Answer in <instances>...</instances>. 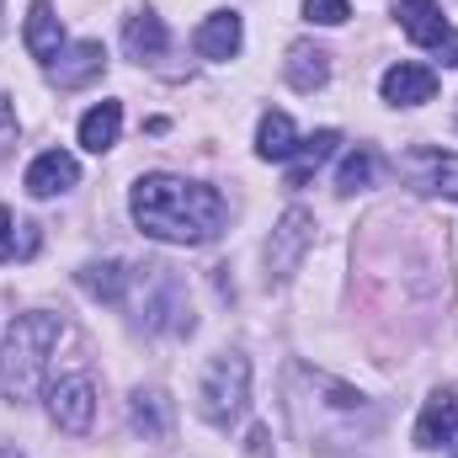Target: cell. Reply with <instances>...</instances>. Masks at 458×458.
<instances>
[{"label":"cell","mask_w":458,"mask_h":458,"mask_svg":"<svg viewBox=\"0 0 458 458\" xmlns=\"http://www.w3.org/2000/svg\"><path fill=\"white\" fill-rule=\"evenodd\" d=\"M304 16L320 21V27H342L346 16H352V5L346 0H304Z\"/></svg>","instance_id":"603a6c76"},{"label":"cell","mask_w":458,"mask_h":458,"mask_svg":"<svg viewBox=\"0 0 458 458\" xmlns=\"http://www.w3.org/2000/svg\"><path fill=\"white\" fill-rule=\"evenodd\" d=\"M310 245H315V214L293 203V208L277 219L272 240H267V272H272V277H293Z\"/></svg>","instance_id":"277c9868"},{"label":"cell","mask_w":458,"mask_h":458,"mask_svg":"<svg viewBox=\"0 0 458 458\" xmlns=\"http://www.w3.org/2000/svg\"><path fill=\"white\" fill-rule=\"evenodd\" d=\"M378 91H384V102L389 107H421V102H432L437 97V70L432 64H389L384 70V81H378Z\"/></svg>","instance_id":"ba28073f"},{"label":"cell","mask_w":458,"mask_h":458,"mask_svg":"<svg viewBox=\"0 0 458 458\" xmlns=\"http://www.w3.org/2000/svg\"><path fill=\"white\" fill-rule=\"evenodd\" d=\"M416 443H421V448H454L458 454V394L454 389H437V394L421 405Z\"/></svg>","instance_id":"9c48e42d"},{"label":"cell","mask_w":458,"mask_h":458,"mask_svg":"<svg viewBox=\"0 0 458 458\" xmlns=\"http://www.w3.org/2000/svg\"><path fill=\"white\" fill-rule=\"evenodd\" d=\"M21 38H27V54H32L38 64H54V59L64 54V21H59V11H54L48 0H32Z\"/></svg>","instance_id":"8fae6325"},{"label":"cell","mask_w":458,"mask_h":458,"mask_svg":"<svg viewBox=\"0 0 458 458\" xmlns=\"http://www.w3.org/2000/svg\"><path fill=\"white\" fill-rule=\"evenodd\" d=\"M0 458H16V454H5V448H0Z\"/></svg>","instance_id":"484cf974"},{"label":"cell","mask_w":458,"mask_h":458,"mask_svg":"<svg viewBox=\"0 0 458 458\" xmlns=\"http://www.w3.org/2000/svg\"><path fill=\"white\" fill-rule=\"evenodd\" d=\"M245 400H250V357L245 352H219L203 368V384H198L203 421L208 427H234L245 416Z\"/></svg>","instance_id":"3957f363"},{"label":"cell","mask_w":458,"mask_h":458,"mask_svg":"<svg viewBox=\"0 0 458 458\" xmlns=\"http://www.w3.org/2000/svg\"><path fill=\"white\" fill-rule=\"evenodd\" d=\"M16 128H21V123H16V102H11V97L0 91V155H5L11 144H16Z\"/></svg>","instance_id":"cb8c5ba5"},{"label":"cell","mask_w":458,"mask_h":458,"mask_svg":"<svg viewBox=\"0 0 458 458\" xmlns=\"http://www.w3.org/2000/svg\"><path fill=\"white\" fill-rule=\"evenodd\" d=\"M373 171H378L373 149H352L342 160V171H336V187L342 192H362V187H373Z\"/></svg>","instance_id":"7402d4cb"},{"label":"cell","mask_w":458,"mask_h":458,"mask_svg":"<svg viewBox=\"0 0 458 458\" xmlns=\"http://www.w3.org/2000/svg\"><path fill=\"white\" fill-rule=\"evenodd\" d=\"M293 149H299V128H293V117L288 113H267L261 117V128H256V155H261V160H293Z\"/></svg>","instance_id":"ffe728a7"},{"label":"cell","mask_w":458,"mask_h":458,"mask_svg":"<svg viewBox=\"0 0 458 458\" xmlns=\"http://www.w3.org/2000/svg\"><path fill=\"white\" fill-rule=\"evenodd\" d=\"M102 70H107V48H102L97 38H81V43H70V48L48 64V81H54L59 91H81V86H91Z\"/></svg>","instance_id":"52a82bcc"},{"label":"cell","mask_w":458,"mask_h":458,"mask_svg":"<svg viewBox=\"0 0 458 458\" xmlns=\"http://www.w3.org/2000/svg\"><path fill=\"white\" fill-rule=\"evenodd\" d=\"M400 176L416 187V192H432V198H458V155L454 149H405L400 155Z\"/></svg>","instance_id":"8992f818"},{"label":"cell","mask_w":458,"mask_h":458,"mask_svg":"<svg viewBox=\"0 0 458 458\" xmlns=\"http://www.w3.org/2000/svg\"><path fill=\"white\" fill-rule=\"evenodd\" d=\"M336 144H342L336 128H320V133L299 139V149H293V160H288V187H304V182L315 176V165H326V160L336 155Z\"/></svg>","instance_id":"e0dca14e"},{"label":"cell","mask_w":458,"mask_h":458,"mask_svg":"<svg viewBox=\"0 0 458 458\" xmlns=\"http://www.w3.org/2000/svg\"><path fill=\"white\" fill-rule=\"evenodd\" d=\"M128 283H133V272L123 261H86L81 267V288L91 299H102V304H123L128 299Z\"/></svg>","instance_id":"ac0fdd59"},{"label":"cell","mask_w":458,"mask_h":458,"mask_svg":"<svg viewBox=\"0 0 458 458\" xmlns=\"http://www.w3.org/2000/svg\"><path fill=\"white\" fill-rule=\"evenodd\" d=\"M0 16H5V11H0Z\"/></svg>","instance_id":"4316f807"},{"label":"cell","mask_w":458,"mask_h":458,"mask_svg":"<svg viewBox=\"0 0 458 458\" xmlns=\"http://www.w3.org/2000/svg\"><path fill=\"white\" fill-rule=\"evenodd\" d=\"M394 16H400L405 38H411V43H421V48H437V43L454 32L437 0H400V5H394Z\"/></svg>","instance_id":"4fadbf2b"},{"label":"cell","mask_w":458,"mask_h":458,"mask_svg":"<svg viewBox=\"0 0 458 458\" xmlns=\"http://www.w3.org/2000/svg\"><path fill=\"white\" fill-rule=\"evenodd\" d=\"M283 75H288V86H293V91H320V86L331 81V54H326V48H315V43H293V48H288Z\"/></svg>","instance_id":"5bb4252c"},{"label":"cell","mask_w":458,"mask_h":458,"mask_svg":"<svg viewBox=\"0 0 458 458\" xmlns=\"http://www.w3.org/2000/svg\"><path fill=\"white\" fill-rule=\"evenodd\" d=\"M437 54H443V64H448V70H454V64H458V32H448V38H443V43H437Z\"/></svg>","instance_id":"d4e9b609"},{"label":"cell","mask_w":458,"mask_h":458,"mask_svg":"<svg viewBox=\"0 0 458 458\" xmlns=\"http://www.w3.org/2000/svg\"><path fill=\"white\" fill-rule=\"evenodd\" d=\"M240 43H245V21H240V11H214V16L192 32V48H198L203 59H234Z\"/></svg>","instance_id":"7c38bea8"},{"label":"cell","mask_w":458,"mask_h":458,"mask_svg":"<svg viewBox=\"0 0 458 458\" xmlns=\"http://www.w3.org/2000/svg\"><path fill=\"white\" fill-rule=\"evenodd\" d=\"M64 336V320L48 315V310H32V315H16L5 326V346H0V384H5V400L11 405H27L38 400L43 389V373H48V352Z\"/></svg>","instance_id":"7a4b0ae2"},{"label":"cell","mask_w":458,"mask_h":458,"mask_svg":"<svg viewBox=\"0 0 458 458\" xmlns=\"http://www.w3.org/2000/svg\"><path fill=\"white\" fill-rule=\"evenodd\" d=\"M38 245H43L38 225H16V214L0 208V261H27L38 256Z\"/></svg>","instance_id":"44dd1931"},{"label":"cell","mask_w":458,"mask_h":458,"mask_svg":"<svg viewBox=\"0 0 458 458\" xmlns=\"http://www.w3.org/2000/svg\"><path fill=\"white\" fill-rule=\"evenodd\" d=\"M48 416H54V427H59V432L86 437V432H91V421H97V384H91L86 373L59 378V384L48 389Z\"/></svg>","instance_id":"5b68a950"},{"label":"cell","mask_w":458,"mask_h":458,"mask_svg":"<svg viewBox=\"0 0 458 458\" xmlns=\"http://www.w3.org/2000/svg\"><path fill=\"white\" fill-rule=\"evenodd\" d=\"M75 182H81V165H75L70 149H43V155L27 165V192H32V198H59V192H70Z\"/></svg>","instance_id":"30bf717a"},{"label":"cell","mask_w":458,"mask_h":458,"mask_svg":"<svg viewBox=\"0 0 458 458\" xmlns=\"http://www.w3.org/2000/svg\"><path fill=\"white\" fill-rule=\"evenodd\" d=\"M128 214L160 245H208L225 229L229 208L219 198V187L208 182H187V176H139L128 192Z\"/></svg>","instance_id":"6da1fadb"},{"label":"cell","mask_w":458,"mask_h":458,"mask_svg":"<svg viewBox=\"0 0 458 458\" xmlns=\"http://www.w3.org/2000/svg\"><path fill=\"white\" fill-rule=\"evenodd\" d=\"M165 43H171V32H165L160 16H149V11L128 16V27H123V48H128V59H139V64H144V59H160Z\"/></svg>","instance_id":"2e32d148"},{"label":"cell","mask_w":458,"mask_h":458,"mask_svg":"<svg viewBox=\"0 0 458 458\" xmlns=\"http://www.w3.org/2000/svg\"><path fill=\"white\" fill-rule=\"evenodd\" d=\"M117 133H123V102H97L91 113L81 117V144L91 155H107L117 144Z\"/></svg>","instance_id":"d6986e66"},{"label":"cell","mask_w":458,"mask_h":458,"mask_svg":"<svg viewBox=\"0 0 458 458\" xmlns=\"http://www.w3.org/2000/svg\"><path fill=\"white\" fill-rule=\"evenodd\" d=\"M128 421H133V432L144 443H165V432H171V400L160 389H139L133 405H128Z\"/></svg>","instance_id":"9a60e30c"}]
</instances>
